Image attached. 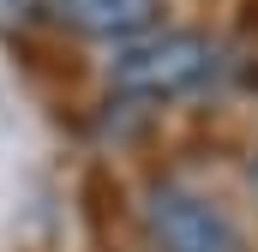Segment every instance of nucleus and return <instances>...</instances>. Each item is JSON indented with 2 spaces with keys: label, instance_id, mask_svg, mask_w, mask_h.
Listing matches in <instances>:
<instances>
[{
  "label": "nucleus",
  "instance_id": "nucleus-4",
  "mask_svg": "<svg viewBox=\"0 0 258 252\" xmlns=\"http://www.w3.org/2000/svg\"><path fill=\"white\" fill-rule=\"evenodd\" d=\"M48 0H0V24H24V18H36Z\"/></svg>",
  "mask_w": 258,
  "mask_h": 252
},
{
  "label": "nucleus",
  "instance_id": "nucleus-2",
  "mask_svg": "<svg viewBox=\"0 0 258 252\" xmlns=\"http://www.w3.org/2000/svg\"><path fill=\"white\" fill-rule=\"evenodd\" d=\"M138 216H144V234L156 252H252L234 210L186 180H150Z\"/></svg>",
  "mask_w": 258,
  "mask_h": 252
},
{
  "label": "nucleus",
  "instance_id": "nucleus-1",
  "mask_svg": "<svg viewBox=\"0 0 258 252\" xmlns=\"http://www.w3.org/2000/svg\"><path fill=\"white\" fill-rule=\"evenodd\" d=\"M216 72V42L204 30H150L138 42H120L108 60V90L138 102H174Z\"/></svg>",
  "mask_w": 258,
  "mask_h": 252
},
{
  "label": "nucleus",
  "instance_id": "nucleus-5",
  "mask_svg": "<svg viewBox=\"0 0 258 252\" xmlns=\"http://www.w3.org/2000/svg\"><path fill=\"white\" fill-rule=\"evenodd\" d=\"M252 192H258V162H252Z\"/></svg>",
  "mask_w": 258,
  "mask_h": 252
},
{
  "label": "nucleus",
  "instance_id": "nucleus-3",
  "mask_svg": "<svg viewBox=\"0 0 258 252\" xmlns=\"http://www.w3.org/2000/svg\"><path fill=\"white\" fill-rule=\"evenodd\" d=\"M54 24L90 36V42H138L150 30H162V12L168 0H48Z\"/></svg>",
  "mask_w": 258,
  "mask_h": 252
}]
</instances>
